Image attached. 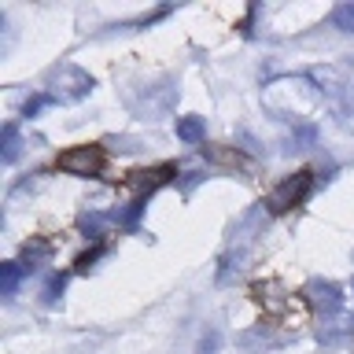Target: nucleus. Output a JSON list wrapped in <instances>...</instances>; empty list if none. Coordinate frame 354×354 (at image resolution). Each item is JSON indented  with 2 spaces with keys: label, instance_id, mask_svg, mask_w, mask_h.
Wrapping results in <instances>:
<instances>
[{
  "label": "nucleus",
  "instance_id": "23",
  "mask_svg": "<svg viewBox=\"0 0 354 354\" xmlns=\"http://www.w3.org/2000/svg\"><path fill=\"white\" fill-rule=\"evenodd\" d=\"M210 159H218V162H240V155H232V151H210Z\"/></svg>",
  "mask_w": 354,
  "mask_h": 354
},
{
  "label": "nucleus",
  "instance_id": "15",
  "mask_svg": "<svg viewBox=\"0 0 354 354\" xmlns=\"http://www.w3.org/2000/svg\"><path fill=\"white\" fill-rule=\"evenodd\" d=\"M332 26L343 30V33H354V4H339L332 11Z\"/></svg>",
  "mask_w": 354,
  "mask_h": 354
},
{
  "label": "nucleus",
  "instance_id": "12",
  "mask_svg": "<svg viewBox=\"0 0 354 354\" xmlns=\"http://www.w3.org/2000/svg\"><path fill=\"white\" fill-rule=\"evenodd\" d=\"M19 281H22V266H15V262H4V266H0V295H4V299L15 295Z\"/></svg>",
  "mask_w": 354,
  "mask_h": 354
},
{
  "label": "nucleus",
  "instance_id": "4",
  "mask_svg": "<svg viewBox=\"0 0 354 354\" xmlns=\"http://www.w3.org/2000/svg\"><path fill=\"white\" fill-rule=\"evenodd\" d=\"M306 192H310V174H306V170H303V174H292V177H284V181L270 192L266 207H270L273 214H284V210H292Z\"/></svg>",
  "mask_w": 354,
  "mask_h": 354
},
{
  "label": "nucleus",
  "instance_id": "8",
  "mask_svg": "<svg viewBox=\"0 0 354 354\" xmlns=\"http://www.w3.org/2000/svg\"><path fill=\"white\" fill-rule=\"evenodd\" d=\"M111 225H118V214H100V210H85L82 218H77V229L85 232V236L100 240Z\"/></svg>",
  "mask_w": 354,
  "mask_h": 354
},
{
  "label": "nucleus",
  "instance_id": "14",
  "mask_svg": "<svg viewBox=\"0 0 354 354\" xmlns=\"http://www.w3.org/2000/svg\"><path fill=\"white\" fill-rule=\"evenodd\" d=\"M240 343H243L248 351L254 347V343H262V347H277V343H284V336H273L270 328H259V332H248V336H243Z\"/></svg>",
  "mask_w": 354,
  "mask_h": 354
},
{
  "label": "nucleus",
  "instance_id": "20",
  "mask_svg": "<svg viewBox=\"0 0 354 354\" xmlns=\"http://www.w3.org/2000/svg\"><path fill=\"white\" fill-rule=\"evenodd\" d=\"M100 254H104V248H93V251H85V254H82V259H77L74 266H77V270H82V273H85V270H88V266H93V262L100 259Z\"/></svg>",
  "mask_w": 354,
  "mask_h": 354
},
{
  "label": "nucleus",
  "instance_id": "6",
  "mask_svg": "<svg viewBox=\"0 0 354 354\" xmlns=\"http://www.w3.org/2000/svg\"><path fill=\"white\" fill-rule=\"evenodd\" d=\"M170 174H174V166H151V170H137V174H129V192L137 196V199H144V196H151L159 185H166L170 181Z\"/></svg>",
  "mask_w": 354,
  "mask_h": 354
},
{
  "label": "nucleus",
  "instance_id": "2",
  "mask_svg": "<svg viewBox=\"0 0 354 354\" xmlns=\"http://www.w3.org/2000/svg\"><path fill=\"white\" fill-rule=\"evenodd\" d=\"M174 104H177V82L174 77H162L159 85L144 88V100H137V104H129V107L144 118H162L174 111Z\"/></svg>",
  "mask_w": 354,
  "mask_h": 354
},
{
  "label": "nucleus",
  "instance_id": "3",
  "mask_svg": "<svg viewBox=\"0 0 354 354\" xmlns=\"http://www.w3.org/2000/svg\"><path fill=\"white\" fill-rule=\"evenodd\" d=\"M100 166H104V148H96V144H77L59 155V170L74 177H96Z\"/></svg>",
  "mask_w": 354,
  "mask_h": 354
},
{
  "label": "nucleus",
  "instance_id": "21",
  "mask_svg": "<svg viewBox=\"0 0 354 354\" xmlns=\"http://www.w3.org/2000/svg\"><path fill=\"white\" fill-rule=\"evenodd\" d=\"M199 181H203V174H199V170H185L181 174V188H185V192H192Z\"/></svg>",
  "mask_w": 354,
  "mask_h": 354
},
{
  "label": "nucleus",
  "instance_id": "22",
  "mask_svg": "<svg viewBox=\"0 0 354 354\" xmlns=\"http://www.w3.org/2000/svg\"><path fill=\"white\" fill-rule=\"evenodd\" d=\"M111 148H115V151H137V140H133V137H115V140H111Z\"/></svg>",
  "mask_w": 354,
  "mask_h": 354
},
{
  "label": "nucleus",
  "instance_id": "19",
  "mask_svg": "<svg viewBox=\"0 0 354 354\" xmlns=\"http://www.w3.org/2000/svg\"><path fill=\"white\" fill-rule=\"evenodd\" d=\"M48 104H55V100H52V96H33V100H30V104H26V107H22V111H26V118H33V115H41V111H44V107H48Z\"/></svg>",
  "mask_w": 354,
  "mask_h": 354
},
{
  "label": "nucleus",
  "instance_id": "7",
  "mask_svg": "<svg viewBox=\"0 0 354 354\" xmlns=\"http://www.w3.org/2000/svg\"><path fill=\"white\" fill-rule=\"evenodd\" d=\"M262 225H266V203L254 207V210H248V214H243L236 225H232V243H251L254 232H262Z\"/></svg>",
  "mask_w": 354,
  "mask_h": 354
},
{
  "label": "nucleus",
  "instance_id": "10",
  "mask_svg": "<svg viewBox=\"0 0 354 354\" xmlns=\"http://www.w3.org/2000/svg\"><path fill=\"white\" fill-rule=\"evenodd\" d=\"M52 259V243L48 240H30L26 248H22V270H41V266H48Z\"/></svg>",
  "mask_w": 354,
  "mask_h": 354
},
{
  "label": "nucleus",
  "instance_id": "9",
  "mask_svg": "<svg viewBox=\"0 0 354 354\" xmlns=\"http://www.w3.org/2000/svg\"><path fill=\"white\" fill-rule=\"evenodd\" d=\"M254 299L266 306V310H284L288 306V295H284V284H277V281H262V284H254Z\"/></svg>",
  "mask_w": 354,
  "mask_h": 354
},
{
  "label": "nucleus",
  "instance_id": "18",
  "mask_svg": "<svg viewBox=\"0 0 354 354\" xmlns=\"http://www.w3.org/2000/svg\"><path fill=\"white\" fill-rule=\"evenodd\" d=\"M218 343H221V332L210 328L203 339H199V354H218Z\"/></svg>",
  "mask_w": 354,
  "mask_h": 354
},
{
  "label": "nucleus",
  "instance_id": "11",
  "mask_svg": "<svg viewBox=\"0 0 354 354\" xmlns=\"http://www.w3.org/2000/svg\"><path fill=\"white\" fill-rule=\"evenodd\" d=\"M177 137H181L185 144H199V140L207 137V122H203V118H196V115L177 118Z\"/></svg>",
  "mask_w": 354,
  "mask_h": 354
},
{
  "label": "nucleus",
  "instance_id": "16",
  "mask_svg": "<svg viewBox=\"0 0 354 354\" xmlns=\"http://www.w3.org/2000/svg\"><path fill=\"white\" fill-rule=\"evenodd\" d=\"M63 277H48V284L41 288V299H44V306H55L59 303V295H63Z\"/></svg>",
  "mask_w": 354,
  "mask_h": 354
},
{
  "label": "nucleus",
  "instance_id": "13",
  "mask_svg": "<svg viewBox=\"0 0 354 354\" xmlns=\"http://www.w3.org/2000/svg\"><path fill=\"white\" fill-rule=\"evenodd\" d=\"M314 140H317V129H314V126H299L292 137H288V148H284V151H306Z\"/></svg>",
  "mask_w": 354,
  "mask_h": 354
},
{
  "label": "nucleus",
  "instance_id": "1",
  "mask_svg": "<svg viewBox=\"0 0 354 354\" xmlns=\"http://www.w3.org/2000/svg\"><path fill=\"white\" fill-rule=\"evenodd\" d=\"M93 93V77H88L82 66L74 63H59L48 71V96L59 100V104H74V100H82Z\"/></svg>",
  "mask_w": 354,
  "mask_h": 354
},
{
  "label": "nucleus",
  "instance_id": "5",
  "mask_svg": "<svg viewBox=\"0 0 354 354\" xmlns=\"http://www.w3.org/2000/svg\"><path fill=\"white\" fill-rule=\"evenodd\" d=\"M303 295L317 314H339V306H343V292H339V284H332V281H310L303 288Z\"/></svg>",
  "mask_w": 354,
  "mask_h": 354
},
{
  "label": "nucleus",
  "instance_id": "17",
  "mask_svg": "<svg viewBox=\"0 0 354 354\" xmlns=\"http://www.w3.org/2000/svg\"><path fill=\"white\" fill-rule=\"evenodd\" d=\"M15 159H19V129L4 126V162H15Z\"/></svg>",
  "mask_w": 354,
  "mask_h": 354
}]
</instances>
